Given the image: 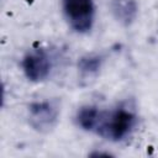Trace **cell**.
Listing matches in <instances>:
<instances>
[{
	"label": "cell",
	"mask_w": 158,
	"mask_h": 158,
	"mask_svg": "<svg viewBox=\"0 0 158 158\" xmlns=\"http://www.w3.org/2000/svg\"><path fill=\"white\" fill-rule=\"evenodd\" d=\"M136 115L125 107L100 110L94 132L106 139L117 142L126 138L136 125Z\"/></svg>",
	"instance_id": "obj_1"
},
{
	"label": "cell",
	"mask_w": 158,
	"mask_h": 158,
	"mask_svg": "<svg viewBox=\"0 0 158 158\" xmlns=\"http://www.w3.org/2000/svg\"><path fill=\"white\" fill-rule=\"evenodd\" d=\"M62 10L72 30L78 33L91 30L95 20L94 0H62Z\"/></svg>",
	"instance_id": "obj_2"
},
{
	"label": "cell",
	"mask_w": 158,
	"mask_h": 158,
	"mask_svg": "<svg viewBox=\"0 0 158 158\" xmlns=\"http://www.w3.org/2000/svg\"><path fill=\"white\" fill-rule=\"evenodd\" d=\"M58 117L59 107L54 101H36L28 106V122L40 132L52 130L57 125Z\"/></svg>",
	"instance_id": "obj_3"
},
{
	"label": "cell",
	"mask_w": 158,
	"mask_h": 158,
	"mask_svg": "<svg viewBox=\"0 0 158 158\" xmlns=\"http://www.w3.org/2000/svg\"><path fill=\"white\" fill-rule=\"evenodd\" d=\"M51 58L42 48L28 51L22 58V70L26 78L33 83L43 81L51 73Z\"/></svg>",
	"instance_id": "obj_4"
},
{
	"label": "cell",
	"mask_w": 158,
	"mask_h": 158,
	"mask_svg": "<svg viewBox=\"0 0 158 158\" xmlns=\"http://www.w3.org/2000/svg\"><path fill=\"white\" fill-rule=\"evenodd\" d=\"M110 11L118 23L130 26L138 15V5L136 0H111Z\"/></svg>",
	"instance_id": "obj_5"
},
{
	"label": "cell",
	"mask_w": 158,
	"mask_h": 158,
	"mask_svg": "<svg viewBox=\"0 0 158 158\" xmlns=\"http://www.w3.org/2000/svg\"><path fill=\"white\" fill-rule=\"evenodd\" d=\"M99 112H100V109L96 106H93V105L83 106L78 110L77 116H75V121L80 128H83L85 131L94 132V128H95L96 122H98Z\"/></svg>",
	"instance_id": "obj_6"
},
{
	"label": "cell",
	"mask_w": 158,
	"mask_h": 158,
	"mask_svg": "<svg viewBox=\"0 0 158 158\" xmlns=\"http://www.w3.org/2000/svg\"><path fill=\"white\" fill-rule=\"evenodd\" d=\"M102 57L99 54H86L78 60V68L84 74H95L102 64Z\"/></svg>",
	"instance_id": "obj_7"
}]
</instances>
